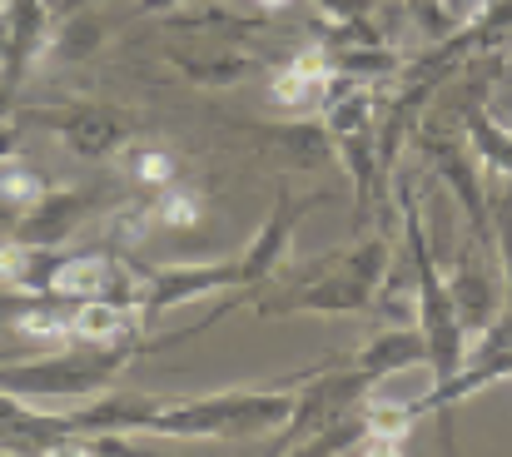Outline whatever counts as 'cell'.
I'll return each mask as SVG.
<instances>
[{
	"instance_id": "cell-1",
	"label": "cell",
	"mask_w": 512,
	"mask_h": 457,
	"mask_svg": "<svg viewBox=\"0 0 512 457\" xmlns=\"http://www.w3.org/2000/svg\"><path fill=\"white\" fill-rule=\"evenodd\" d=\"M393 244L388 234H368L339 254L314 259L299 279H289L279 294L259 299V318H289V313H368L388 284Z\"/></svg>"
},
{
	"instance_id": "cell-2",
	"label": "cell",
	"mask_w": 512,
	"mask_h": 457,
	"mask_svg": "<svg viewBox=\"0 0 512 457\" xmlns=\"http://www.w3.org/2000/svg\"><path fill=\"white\" fill-rule=\"evenodd\" d=\"M170 348L165 338H140V343H60L50 348L45 358L25 353V358H10L0 363V388L15 393V398H30V403H45V398H95L105 393L125 368L130 358L140 353H160Z\"/></svg>"
},
{
	"instance_id": "cell-3",
	"label": "cell",
	"mask_w": 512,
	"mask_h": 457,
	"mask_svg": "<svg viewBox=\"0 0 512 457\" xmlns=\"http://www.w3.org/2000/svg\"><path fill=\"white\" fill-rule=\"evenodd\" d=\"M299 378H279L274 388H224L204 398H165L150 423V438H259L294 418Z\"/></svg>"
},
{
	"instance_id": "cell-4",
	"label": "cell",
	"mask_w": 512,
	"mask_h": 457,
	"mask_svg": "<svg viewBox=\"0 0 512 457\" xmlns=\"http://www.w3.org/2000/svg\"><path fill=\"white\" fill-rule=\"evenodd\" d=\"M398 214H403V244L413 259V289H418V328L428 338V373L433 383H448L463 363H468V328L458 318V304L448 294V279L438 274V259L428 249V229L418 214V189L403 179L398 184Z\"/></svg>"
},
{
	"instance_id": "cell-5",
	"label": "cell",
	"mask_w": 512,
	"mask_h": 457,
	"mask_svg": "<svg viewBox=\"0 0 512 457\" xmlns=\"http://www.w3.org/2000/svg\"><path fill=\"white\" fill-rule=\"evenodd\" d=\"M378 110H383V95H378L373 85H358V80H343L339 75V90L329 95V105L319 110V120H324V130H329L334 159L353 174L358 219H368V214L378 209L383 224H393L388 179H383V159H378Z\"/></svg>"
},
{
	"instance_id": "cell-6",
	"label": "cell",
	"mask_w": 512,
	"mask_h": 457,
	"mask_svg": "<svg viewBox=\"0 0 512 457\" xmlns=\"http://www.w3.org/2000/svg\"><path fill=\"white\" fill-rule=\"evenodd\" d=\"M254 289V274L239 259H219V264H165V269H150L145 274V299H140V323L145 333H155V323L179 304H194V299H214V294H249Z\"/></svg>"
},
{
	"instance_id": "cell-7",
	"label": "cell",
	"mask_w": 512,
	"mask_h": 457,
	"mask_svg": "<svg viewBox=\"0 0 512 457\" xmlns=\"http://www.w3.org/2000/svg\"><path fill=\"white\" fill-rule=\"evenodd\" d=\"M25 120L40 125V130H50L75 159H90V164H95V159H115V154L135 140V130H140V120H135L130 110H120V105H95V100L60 105V110H35V115H25Z\"/></svg>"
},
{
	"instance_id": "cell-8",
	"label": "cell",
	"mask_w": 512,
	"mask_h": 457,
	"mask_svg": "<svg viewBox=\"0 0 512 457\" xmlns=\"http://www.w3.org/2000/svg\"><path fill=\"white\" fill-rule=\"evenodd\" d=\"M50 30H55L50 0H5L0 5V110H10L20 85L35 75V65H45Z\"/></svg>"
},
{
	"instance_id": "cell-9",
	"label": "cell",
	"mask_w": 512,
	"mask_h": 457,
	"mask_svg": "<svg viewBox=\"0 0 512 457\" xmlns=\"http://www.w3.org/2000/svg\"><path fill=\"white\" fill-rule=\"evenodd\" d=\"M448 294L458 304V318L468 328V343H478L493 318L508 308V279H503V264H498V249L483 244V239H468L463 254H458V269L448 274ZM473 353V348H468Z\"/></svg>"
},
{
	"instance_id": "cell-10",
	"label": "cell",
	"mask_w": 512,
	"mask_h": 457,
	"mask_svg": "<svg viewBox=\"0 0 512 457\" xmlns=\"http://www.w3.org/2000/svg\"><path fill=\"white\" fill-rule=\"evenodd\" d=\"M75 438L70 413H45L30 398L0 388V453L10 457H55Z\"/></svg>"
},
{
	"instance_id": "cell-11",
	"label": "cell",
	"mask_w": 512,
	"mask_h": 457,
	"mask_svg": "<svg viewBox=\"0 0 512 457\" xmlns=\"http://www.w3.org/2000/svg\"><path fill=\"white\" fill-rule=\"evenodd\" d=\"M334 90H339V75L329 70L324 45H304V50L269 80V100L284 105V110H324Z\"/></svg>"
},
{
	"instance_id": "cell-12",
	"label": "cell",
	"mask_w": 512,
	"mask_h": 457,
	"mask_svg": "<svg viewBox=\"0 0 512 457\" xmlns=\"http://www.w3.org/2000/svg\"><path fill=\"white\" fill-rule=\"evenodd\" d=\"M170 60L189 85H204V90H224V85H239L254 75V55L239 50L234 40H199V45L170 40Z\"/></svg>"
},
{
	"instance_id": "cell-13",
	"label": "cell",
	"mask_w": 512,
	"mask_h": 457,
	"mask_svg": "<svg viewBox=\"0 0 512 457\" xmlns=\"http://www.w3.org/2000/svg\"><path fill=\"white\" fill-rule=\"evenodd\" d=\"M348 363H353L363 378L383 383V378H393V373L428 368V338H423L418 323H393V328H383L378 338H368V343L358 348V358H348Z\"/></svg>"
},
{
	"instance_id": "cell-14",
	"label": "cell",
	"mask_w": 512,
	"mask_h": 457,
	"mask_svg": "<svg viewBox=\"0 0 512 457\" xmlns=\"http://www.w3.org/2000/svg\"><path fill=\"white\" fill-rule=\"evenodd\" d=\"M60 264H65V249L30 244V239H15V234H10V239L0 244V289H5V294H20V299L50 294Z\"/></svg>"
},
{
	"instance_id": "cell-15",
	"label": "cell",
	"mask_w": 512,
	"mask_h": 457,
	"mask_svg": "<svg viewBox=\"0 0 512 457\" xmlns=\"http://www.w3.org/2000/svg\"><path fill=\"white\" fill-rule=\"evenodd\" d=\"M90 204H95V194H85V189H50L40 204H30V209L15 219V239H30V244H50V249H60L65 234L90 214Z\"/></svg>"
},
{
	"instance_id": "cell-16",
	"label": "cell",
	"mask_w": 512,
	"mask_h": 457,
	"mask_svg": "<svg viewBox=\"0 0 512 457\" xmlns=\"http://www.w3.org/2000/svg\"><path fill=\"white\" fill-rule=\"evenodd\" d=\"M115 164H120V174H125L130 184H140V189H165V184H174V179L184 174V154L170 150V145H160V140H130L125 150L115 154Z\"/></svg>"
},
{
	"instance_id": "cell-17",
	"label": "cell",
	"mask_w": 512,
	"mask_h": 457,
	"mask_svg": "<svg viewBox=\"0 0 512 457\" xmlns=\"http://www.w3.org/2000/svg\"><path fill=\"white\" fill-rule=\"evenodd\" d=\"M50 194V179H45V169L35 164V159H25L20 150L0 154V214L15 224L30 204H40Z\"/></svg>"
},
{
	"instance_id": "cell-18",
	"label": "cell",
	"mask_w": 512,
	"mask_h": 457,
	"mask_svg": "<svg viewBox=\"0 0 512 457\" xmlns=\"http://www.w3.org/2000/svg\"><path fill=\"white\" fill-rule=\"evenodd\" d=\"M110 259H115V254H65V264H60L50 294H60V299H70V304L100 299V294H105V279H110Z\"/></svg>"
},
{
	"instance_id": "cell-19",
	"label": "cell",
	"mask_w": 512,
	"mask_h": 457,
	"mask_svg": "<svg viewBox=\"0 0 512 457\" xmlns=\"http://www.w3.org/2000/svg\"><path fill=\"white\" fill-rule=\"evenodd\" d=\"M150 214H155V229H199L204 219V199L189 189V184H165V189H150Z\"/></svg>"
},
{
	"instance_id": "cell-20",
	"label": "cell",
	"mask_w": 512,
	"mask_h": 457,
	"mask_svg": "<svg viewBox=\"0 0 512 457\" xmlns=\"http://www.w3.org/2000/svg\"><path fill=\"white\" fill-rule=\"evenodd\" d=\"M95 45H100V20H90V15H80V10H65V15H55L50 55H45V60H85Z\"/></svg>"
},
{
	"instance_id": "cell-21",
	"label": "cell",
	"mask_w": 512,
	"mask_h": 457,
	"mask_svg": "<svg viewBox=\"0 0 512 457\" xmlns=\"http://www.w3.org/2000/svg\"><path fill=\"white\" fill-rule=\"evenodd\" d=\"M274 140H284V150L294 154L299 164H319V159H329V154H334L324 120H299V125H284V130H274Z\"/></svg>"
},
{
	"instance_id": "cell-22",
	"label": "cell",
	"mask_w": 512,
	"mask_h": 457,
	"mask_svg": "<svg viewBox=\"0 0 512 457\" xmlns=\"http://www.w3.org/2000/svg\"><path fill=\"white\" fill-rule=\"evenodd\" d=\"M150 234H155L150 194L135 199V204H125V209H115V219H110V244H115V249H135V244H145Z\"/></svg>"
},
{
	"instance_id": "cell-23",
	"label": "cell",
	"mask_w": 512,
	"mask_h": 457,
	"mask_svg": "<svg viewBox=\"0 0 512 457\" xmlns=\"http://www.w3.org/2000/svg\"><path fill=\"white\" fill-rule=\"evenodd\" d=\"M398 10H403L428 40H443V35H453V30L463 25V15H458L448 0H398Z\"/></svg>"
},
{
	"instance_id": "cell-24",
	"label": "cell",
	"mask_w": 512,
	"mask_h": 457,
	"mask_svg": "<svg viewBox=\"0 0 512 457\" xmlns=\"http://www.w3.org/2000/svg\"><path fill=\"white\" fill-rule=\"evenodd\" d=\"M314 5H319V15H329V20H353V25L373 20V10H378V0H314Z\"/></svg>"
},
{
	"instance_id": "cell-25",
	"label": "cell",
	"mask_w": 512,
	"mask_h": 457,
	"mask_svg": "<svg viewBox=\"0 0 512 457\" xmlns=\"http://www.w3.org/2000/svg\"><path fill=\"white\" fill-rule=\"evenodd\" d=\"M20 145V125L10 120V110H0V154H10Z\"/></svg>"
},
{
	"instance_id": "cell-26",
	"label": "cell",
	"mask_w": 512,
	"mask_h": 457,
	"mask_svg": "<svg viewBox=\"0 0 512 457\" xmlns=\"http://www.w3.org/2000/svg\"><path fill=\"white\" fill-rule=\"evenodd\" d=\"M448 5H453V10H458V15H463V20H468V15H473V10H483V5H488V0H448Z\"/></svg>"
},
{
	"instance_id": "cell-27",
	"label": "cell",
	"mask_w": 512,
	"mask_h": 457,
	"mask_svg": "<svg viewBox=\"0 0 512 457\" xmlns=\"http://www.w3.org/2000/svg\"><path fill=\"white\" fill-rule=\"evenodd\" d=\"M30 353V343H10V348H0V363H10V358H25Z\"/></svg>"
},
{
	"instance_id": "cell-28",
	"label": "cell",
	"mask_w": 512,
	"mask_h": 457,
	"mask_svg": "<svg viewBox=\"0 0 512 457\" xmlns=\"http://www.w3.org/2000/svg\"><path fill=\"white\" fill-rule=\"evenodd\" d=\"M249 5H254V10H289L294 0H249Z\"/></svg>"
},
{
	"instance_id": "cell-29",
	"label": "cell",
	"mask_w": 512,
	"mask_h": 457,
	"mask_svg": "<svg viewBox=\"0 0 512 457\" xmlns=\"http://www.w3.org/2000/svg\"><path fill=\"white\" fill-rule=\"evenodd\" d=\"M174 5H184V0H145V5H140V10H145V15H150V10H174Z\"/></svg>"
},
{
	"instance_id": "cell-30",
	"label": "cell",
	"mask_w": 512,
	"mask_h": 457,
	"mask_svg": "<svg viewBox=\"0 0 512 457\" xmlns=\"http://www.w3.org/2000/svg\"><path fill=\"white\" fill-rule=\"evenodd\" d=\"M85 5H95V0H65V5H60V15H65V10H85Z\"/></svg>"
},
{
	"instance_id": "cell-31",
	"label": "cell",
	"mask_w": 512,
	"mask_h": 457,
	"mask_svg": "<svg viewBox=\"0 0 512 457\" xmlns=\"http://www.w3.org/2000/svg\"><path fill=\"white\" fill-rule=\"evenodd\" d=\"M508 70H512V50H508Z\"/></svg>"
},
{
	"instance_id": "cell-32",
	"label": "cell",
	"mask_w": 512,
	"mask_h": 457,
	"mask_svg": "<svg viewBox=\"0 0 512 457\" xmlns=\"http://www.w3.org/2000/svg\"><path fill=\"white\" fill-rule=\"evenodd\" d=\"M0 5H5V0H0Z\"/></svg>"
}]
</instances>
